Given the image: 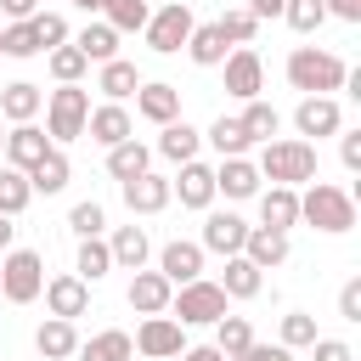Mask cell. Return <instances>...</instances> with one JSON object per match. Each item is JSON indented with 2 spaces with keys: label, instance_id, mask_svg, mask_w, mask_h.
<instances>
[{
  "label": "cell",
  "instance_id": "1",
  "mask_svg": "<svg viewBox=\"0 0 361 361\" xmlns=\"http://www.w3.org/2000/svg\"><path fill=\"white\" fill-rule=\"evenodd\" d=\"M259 180H271V186H305V180H316V141H282V135H271V141H259Z\"/></svg>",
  "mask_w": 361,
  "mask_h": 361
},
{
  "label": "cell",
  "instance_id": "2",
  "mask_svg": "<svg viewBox=\"0 0 361 361\" xmlns=\"http://www.w3.org/2000/svg\"><path fill=\"white\" fill-rule=\"evenodd\" d=\"M299 220H305L310 231L338 237V231L355 226V197H350L344 186H333V180H305V192H299Z\"/></svg>",
  "mask_w": 361,
  "mask_h": 361
},
{
  "label": "cell",
  "instance_id": "3",
  "mask_svg": "<svg viewBox=\"0 0 361 361\" xmlns=\"http://www.w3.org/2000/svg\"><path fill=\"white\" fill-rule=\"evenodd\" d=\"M344 56H333V51H316V45H293L288 51V85L293 90H305V96H333L338 85H344Z\"/></svg>",
  "mask_w": 361,
  "mask_h": 361
},
{
  "label": "cell",
  "instance_id": "4",
  "mask_svg": "<svg viewBox=\"0 0 361 361\" xmlns=\"http://www.w3.org/2000/svg\"><path fill=\"white\" fill-rule=\"evenodd\" d=\"M226 288L220 282H203V276H192V282H180L175 293H169V316L180 322V327H214L220 316H226Z\"/></svg>",
  "mask_w": 361,
  "mask_h": 361
},
{
  "label": "cell",
  "instance_id": "5",
  "mask_svg": "<svg viewBox=\"0 0 361 361\" xmlns=\"http://www.w3.org/2000/svg\"><path fill=\"white\" fill-rule=\"evenodd\" d=\"M85 118H90V90H79V85H56V90L45 96V135H51L56 147L79 141V135H85Z\"/></svg>",
  "mask_w": 361,
  "mask_h": 361
},
{
  "label": "cell",
  "instance_id": "6",
  "mask_svg": "<svg viewBox=\"0 0 361 361\" xmlns=\"http://www.w3.org/2000/svg\"><path fill=\"white\" fill-rule=\"evenodd\" d=\"M39 288H45V259L34 248H6L0 254V293L11 305H34Z\"/></svg>",
  "mask_w": 361,
  "mask_h": 361
},
{
  "label": "cell",
  "instance_id": "7",
  "mask_svg": "<svg viewBox=\"0 0 361 361\" xmlns=\"http://www.w3.org/2000/svg\"><path fill=\"white\" fill-rule=\"evenodd\" d=\"M192 23H197V17H192V6H186V0H169V6H158V11L147 17V28H141V34H147V45H152L158 56H175V51L186 45Z\"/></svg>",
  "mask_w": 361,
  "mask_h": 361
},
{
  "label": "cell",
  "instance_id": "8",
  "mask_svg": "<svg viewBox=\"0 0 361 361\" xmlns=\"http://www.w3.org/2000/svg\"><path fill=\"white\" fill-rule=\"evenodd\" d=\"M135 350H141L147 361H175V355L186 350V327H180L169 310H158V316H147V322L135 327Z\"/></svg>",
  "mask_w": 361,
  "mask_h": 361
},
{
  "label": "cell",
  "instance_id": "9",
  "mask_svg": "<svg viewBox=\"0 0 361 361\" xmlns=\"http://www.w3.org/2000/svg\"><path fill=\"white\" fill-rule=\"evenodd\" d=\"M226 96H237V102H254L259 90H265V62H259V51H248V45H237V51H226Z\"/></svg>",
  "mask_w": 361,
  "mask_h": 361
},
{
  "label": "cell",
  "instance_id": "10",
  "mask_svg": "<svg viewBox=\"0 0 361 361\" xmlns=\"http://www.w3.org/2000/svg\"><path fill=\"white\" fill-rule=\"evenodd\" d=\"M293 130H299V141H322V135H338L344 130V113H338L333 96H305L293 107Z\"/></svg>",
  "mask_w": 361,
  "mask_h": 361
},
{
  "label": "cell",
  "instance_id": "11",
  "mask_svg": "<svg viewBox=\"0 0 361 361\" xmlns=\"http://www.w3.org/2000/svg\"><path fill=\"white\" fill-rule=\"evenodd\" d=\"M51 147H56V141L28 118V124H11V130H6V147H0V152H6V164H11V169H23V175H28Z\"/></svg>",
  "mask_w": 361,
  "mask_h": 361
},
{
  "label": "cell",
  "instance_id": "12",
  "mask_svg": "<svg viewBox=\"0 0 361 361\" xmlns=\"http://www.w3.org/2000/svg\"><path fill=\"white\" fill-rule=\"evenodd\" d=\"M85 135H90L96 147H118V141H130V135H135V118H130V107H124V102H102V107H90Z\"/></svg>",
  "mask_w": 361,
  "mask_h": 361
},
{
  "label": "cell",
  "instance_id": "13",
  "mask_svg": "<svg viewBox=\"0 0 361 361\" xmlns=\"http://www.w3.org/2000/svg\"><path fill=\"white\" fill-rule=\"evenodd\" d=\"M243 237H248V220L231 214V209H209L203 220V254H243Z\"/></svg>",
  "mask_w": 361,
  "mask_h": 361
},
{
  "label": "cell",
  "instance_id": "14",
  "mask_svg": "<svg viewBox=\"0 0 361 361\" xmlns=\"http://www.w3.org/2000/svg\"><path fill=\"white\" fill-rule=\"evenodd\" d=\"M169 197H180V209H209L214 203V169L197 164V158H186L180 175L169 180Z\"/></svg>",
  "mask_w": 361,
  "mask_h": 361
},
{
  "label": "cell",
  "instance_id": "15",
  "mask_svg": "<svg viewBox=\"0 0 361 361\" xmlns=\"http://www.w3.org/2000/svg\"><path fill=\"white\" fill-rule=\"evenodd\" d=\"M135 113H141L147 124H169V118H180V90L164 85V79H141V90H135Z\"/></svg>",
  "mask_w": 361,
  "mask_h": 361
},
{
  "label": "cell",
  "instance_id": "16",
  "mask_svg": "<svg viewBox=\"0 0 361 361\" xmlns=\"http://www.w3.org/2000/svg\"><path fill=\"white\" fill-rule=\"evenodd\" d=\"M254 197H259V226H271V231H293L299 226V186H265Z\"/></svg>",
  "mask_w": 361,
  "mask_h": 361
},
{
  "label": "cell",
  "instance_id": "17",
  "mask_svg": "<svg viewBox=\"0 0 361 361\" xmlns=\"http://www.w3.org/2000/svg\"><path fill=\"white\" fill-rule=\"evenodd\" d=\"M169 293H175V282H169L164 271H135V276H130V310H135V316L169 310Z\"/></svg>",
  "mask_w": 361,
  "mask_h": 361
},
{
  "label": "cell",
  "instance_id": "18",
  "mask_svg": "<svg viewBox=\"0 0 361 361\" xmlns=\"http://www.w3.org/2000/svg\"><path fill=\"white\" fill-rule=\"evenodd\" d=\"M214 192H226L231 203L254 197V192H259V169H254V158H248V152H243V158H220V169H214Z\"/></svg>",
  "mask_w": 361,
  "mask_h": 361
},
{
  "label": "cell",
  "instance_id": "19",
  "mask_svg": "<svg viewBox=\"0 0 361 361\" xmlns=\"http://www.w3.org/2000/svg\"><path fill=\"white\" fill-rule=\"evenodd\" d=\"M39 293H45V305H51V316H68V322H73V316L90 310V282H79V276H51Z\"/></svg>",
  "mask_w": 361,
  "mask_h": 361
},
{
  "label": "cell",
  "instance_id": "20",
  "mask_svg": "<svg viewBox=\"0 0 361 361\" xmlns=\"http://www.w3.org/2000/svg\"><path fill=\"white\" fill-rule=\"evenodd\" d=\"M124 186V203H130V214H158V209H169V180L164 175H135V180H118Z\"/></svg>",
  "mask_w": 361,
  "mask_h": 361
},
{
  "label": "cell",
  "instance_id": "21",
  "mask_svg": "<svg viewBox=\"0 0 361 361\" xmlns=\"http://www.w3.org/2000/svg\"><path fill=\"white\" fill-rule=\"evenodd\" d=\"M158 271L180 288V282H192V276H203V243H164V254H158Z\"/></svg>",
  "mask_w": 361,
  "mask_h": 361
},
{
  "label": "cell",
  "instance_id": "22",
  "mask_svg": "<svg viewBox=\"0 0 361 361\" xmlns=\"http://www.w3.org/2000/svg\"><path fill=\"white\" fill-rule=\"evenodd\" d=\"M34 350H39V361H68V355L79 350V327H73L68 316H51V322H39V333H34Z\"/></svg>",
  "mask_w": 361,
  "mask_h": 361
},
{
  "label": "cell",
  "instance_id": "23",
  "mask_svg": "<svg viewBox=\"0 0 361 361\" xmlns=\"http://www.w3.org/2000/svg\"><path fill=\"white\" fill-rule=\"evenodd\" d=\"M79 361H135V338L124 333V327H107V333H90V338H79V350H73Z\"/></svg>",
  "mask_w": 361,
  "mask_h": 361
},
{
  "label": "cell",
  "instance_id": "24",
  "mask_svg": "<svg viewBox=\"0 0 361 361\" xmlns=\"http://www.w3.org/2000/svg\"><path fill=\"white\" fill-rule=\"evenodd\" d=\"M39 107H45V90L28 85V79H17V85L0 90V118L6 124H28V118H39Z\"/></svg>",
  "mask_w": 361,
  "mask_h": 361
},
{
  "label": "cell",
  "instance_id": "25",
  "mask_svg": "<svg viewBox=\"0 0 361 361\" xmlns=\"http://www.w3.org/2000/svg\"><path fill=\"white\" fill-rule=\"evenodd\" d=\"M243 254H248L259 271H276V265L288 259V231H271V226H248V237H243Z\"/></svg>",
  "mask_w": 361,
  "mask_h": 361
},
{
  "label": "cell",
  "instance_id": "26",
  "mask_svg": "<svg viewBox=\"0 0 361 361\" xmlns=\"http://www.w3.org/2000/svg\"><path fill=\"white\" fill-rule=\"evenodd\" d=\"M186 56H192L197 68H220V62H226V34H220V23H192Z\"/></svg>",
  "mask_w": 361,
  "mask_h": 361
},
{
  "label": "cell",
  "instance_id": "27",
  "mask_svg": "<svg viewBox=\"0 0 361 361\" xmlns=\"http://www.w3.org/2000/svg\"><path fill=\"white\" fill-rule=\"evenodd\" d=\"M107 248H113V265H118V271H141L147 254H152V243H147L141 226H118V231L107 237Z\"/></svg>",
  "mask_w": 361,
  "mask_h": 361
},
{
  "label": "cell",
  "instance_id": "28",
  "mask_svg": "<svg viewBox=\"0 0 361 361\" xmlns=\"http://www.w3.org/2000/svg\"><path fill=\"white\" fill-rule=\"evenodd\" d=\"M220 288H226V299H254V293L265 288V271H259L248 254H231V259H226V276H220Z\"/></svg>",
  "mask_w": 361,
  "mask_h": 361
},
{
  "label": "cell",
  "instance_id": "29",
  "mask_svg": "<svg viewBox=\"0 0 361 361\" xmlns=\"http://www.w3.org/2000/svg\"><path fill=\"white\" fill-rule=\"evenodd\" d=\"M96 90H102L107 102H124V96H135V90H141V73H135V62H124V56L102 62V73H96Z\"/></svg>",
  "mask_w": 361,
  "mask_h": 361
},
{
  "label": "cell",
  "instance_id": "30",
  "mask_svg": "<svg viewBox=\"0 0 361 361\" xmlns=\"http://www.w3.org/2000/svg\"><path fill=\"white\" fill-rule=\"evenodd\" d=\"M164 135H158V152L169 158V164H186V158H197V147H203V135L186 124V118H169V124H158Z\"/></svg>",
  "mask_w": 361,
  "mask_h": 361
},
{
  "label": "cell",
  "instance_id": "31",
  "mask_svg": "<svg viewBox=\"0 0 361 361\" xmlns=\"http://www.w3.org/2000/svg\"><path fill=\"white\" fill-rule=\"evenodd\" d=\"M152 169V152L130 135V141H118V147H107V175L113 180H135V175H147Z\"/></svg>",
  "mask_w": 361,
  "mask_h": 361
},
{
  "label": "cell",
  "instance_id": "32",
  "mask_svg": "<svg viewBox=\"0 0 361 361\" xmlns=\"http://www.w3.org/2000/svg\"><path fill=\"white\" fill-rule=\"evenodd\" d=\"M68 180H73V164H68V152H62V147H51V152L28 169V186H34V192H45V197H51V192H62Z\"/></svg>",
  "mask_w": 361,
  "mask_h": 361
},
{
  "label": "cell",
  "instance_id": "33",
  "mask_svg": "<svg viewBox=\"0 0 361 361\" xmlns=\"http://www.w3.org/2000/svg\"><path fill=\"white\" fill-rule=\"evenodd\" d=\"M73 45L85 51V62H113V56H118V28H113V23H85Z\"/></svg>",
  "mask_w": 361,
  "mask_h": 361
},
{
  "label": "cell",
  "instance_id": "34",
  "mask_svg": "<svg viewBox=\"0 0 361 361\" xmlns=\"http://www.w3.org/2000/svg\"><path fill=\"white\" fill-rule=\"evenodd\" d=\"M237 124H243V135H248V141H271V135L282 130V113H276L271 102H259V96H254V102H243Z\"/></svg>",
  "mask_w": 361,
  "mask_h": 361
},
{
  "label": "cell",
  "instance_id": "35",
  "mask_svg": "<svg viewBox=\"0 0 361 361\" xmlns=\"http://www.w3.org/2000/svg\"><path fill=\"white\" fill-rule=\"evenodd\" d=\"M113 271V248L102 243V237H79V265H73V276L79 282H102Z\"/></svg>",
  "mask_w": 361,
  "mask_h": 361
},
{
  "label": "cell",
  "instance_id": "36",
  "mask_svg": "<svg viewBox=\"0 0 361 361\" xmlns=\"http://www.w3.org/2000/svg\"><path fill=\"white\" fill-rule=\"evenodd\" d=\"M203 141H209V147H214L220 158H243V152L254 147V141L243 135V124H237V118H226V113H220V118L209 124V135H203Z\"/></svg>",
  "mask_w": 361,
  "mask_h": 361
},
{
  "label": "cell",
  "instance_id": "37",
  "mask_svg": "<svg viewBox=\"0 0 361 361\" xmlns=\"http://www.w3.org/2000/svg\"><path fill=\"white\" fill-rule=\"evenodd\" d=\"M147 17H152V6H147V0H102V23H113L118 34L147 28Z\"/></svg>",
  "mask_w": 361,
  "mask_h": 361
},
{
  "label": "cell",
  "instance_id": "38",
  "mask_svg": "<svg viewBox=\"0 0 361 361\" xmlns=\"http://www.w3.org/2000/svg\"><path fill=\"white\" fill-rule=\"evenodd\" d=\"M28 203H34V186H28V175L6 164V169H0V214H11V220H17Z\"/></svg>",
  "mask_w": 361,
  "mask_h": 361
},
{
  "label": "cell",
  "instance_id": "39",
  "mask_svg": "<svg viewBox=\"0 0 361 361\" xmlns=\"http://www.w3.org/2000/svg\"><path fill=\"white\" fill-rule=\"evenodd\" d=\"M45 62H51V79H56V85H79V79H85V68H90L79 45H51V51H45Z\"/></svg>",
  "mask_w": 361,
  "mask_h": 361
},
{
  "label": "cell",
  "instance_id": "40",
  "mask_svg": "<svg viewBox=\"0 0 361 361\" xmlns=\"http://www.w3.org/2000/svg\"><path fill=\"white\" fill-rule=\"evenodd\" d=\"M243 344H254V327H248V316H231V310H226V316L214 322V350H220V355H237Z\"/></svg>",
  "mask_w": 361,
  "mask_h": 361
},
{
  "label": "cell",
  "instance_id": "41",
  "mask_svg": "<svg viewBox=\"0 0 361 361\" xmlns=\"http://www.w3.org/2000/svg\"><path fill=\"white\" fill-rule=\"evenodd\" d=\"M282 17H288L293 34H316V28L327 23V6H322V0H282Z\"/></svg>",
  "mask_w": 361,
  "mask_h": 361
},
{
  "label": "cell",
  "instance_id": "42",
  "mask_svg": "<svg viewBox=\"0 0 361 361\" xmlns=\"http://www.w3.org/2000/svg\"><path fill=\"white\" fill-rule=\"evenodd\" d=\"M28 28H34L39 51H51V45H68V17H62V11H34V17H28Z\"/></svg>",
  "mask_w": 361,
  "mask_h": 361
},
{
  "label": "cell",
  "instance_id": "43",
  "mask_svg": "<svg viewBox=\"0 0 361 361\" xmlns=\"http://www.w3.org/2000/svg\"><path fill=\"white\" fill-rule=\"evenodd\" d=\"M0 56H17V62H23V56H39L34 28H28V23H6V28H0Z\"/></svg>",
  "mask_w": 361,
  "mask_h": 361
},
{
  "label": "cell",
  "instance_id": "44",
  "mask_svg": "<svg viewBox=\"0 0 361 361\" xmlns=\"http://www.w3.org/2000/svg\"><path fill=\"white\" fill-rule=\"evenodd\" d=\"M102 226H107V214H102L96 197H85V203L68 209V231H73V237H102Z\"/></svg>",
  "mask_w": 361,
  "mask_h": 361
},
{
  "label": "cell",
  "instance_id": "45",
  "mask_svg": "<svg viewBox=\"0 0 361 361\" xmlns=\"http://www.w3.org/2000/svg\"><path fill=\"white\" fill-rule=\"evenodd\" d=\"M310 338H316V316H305V310H288V316H282V333H276V344H288V350H310Z\"/></svg>",
  "mask_w": 361,
  "mask_h": 361
},
{
  "label": "cell",
  "instance_id": "46",
  "mask_svg": "<svg viewBox=\"0 0 361 361\" xmlns=\"http://www.w3.org/2000/svg\"><path fill=\"white\" fill-rule=\"evenodd\" d=\"M254 28H259V23H254V11H248V6H237V11H226V17H220L226 45H248V39H254Z\"/></svg>",
  "mask_w": 361,
  "mask_h": 361
},
{
  "label": "cell",
  "instance_id": "47",
  "mask_svg": "<svg viewBox=\"0 0 361 361\" xmlns=\"http://www.w3.org/2000/svg\"><path fill=\"white\" fill-rule=\"evenodd\" d=\"M226 361H293V350H288V344H259V338H254V344H243V350L226 355Z\"/></svg>",
  "mask_w": 361,
  "mask_h": 361
},
{
  "label": "cell",
  "instance_id": "48",
  "mask_svg": "<svg viewBox=\"0 0 361 361\" xmlns=\"http://www.w3.org/2000/svg\"><path fill=\"white\" fill-rule=\"evenodd\" d=\"M310 355H316V361H355V350H350L344 338H322V333L310 338Z\"/></svg>",
  "mask_w": 361,
  "mask_h": 361
},
{
  "label": "cell",
  "instance_id": "49",
  "mask_svg": "<svg viewBox=\"0 0 361 361\" xmlns=\"http://www.w3.org/2000/svg\"><path fill=\"white\" fill-rule=\"evenodd\" d=\"M338 316H344V322H361V276H350V282L338 288Z\"/></svg>",
  "mask_w": 361,
  "mask_h": 361
},
{
  "label": "cell",
  "instance_id": "50",
  "mask_svg": "<svg viewBox=\"0 0 361 361\" xmlns=\"http://www.w3.org/2000/svg\"><path fill=\"white\" fill-rule=\"evenodd\" d=\"M338 158H344V169H361V130L338 135Z\"/></svg>",
  "mask_w": 361,
  "mask_h": 361
},
{
  "label": "cell",
  "instance_id": "51",
  "mask_svg": "<svg viewBox=\"0 0 361 361\" xmlns=\"http://www.w3.org/2000/svg\"><path fill=\"white\" fill-rule=\"evenodd\" d=\"M327 6V17H338V23H361V0H322Z\"/></svg>",
  "mask_w": 361,
  "mask_h": 361
},
{
  "label": "cell",
  "instance_id": "52",
  "mask_svg": "<svg viewBox=\"0 0 361 361\" xmlns=\"http://www.w3.org/2000/svg\"><path fill=\"white\" fill-rule=\"evenodd\" d=\"M0 11H6L11 23H28V17L39 11V0H0Z\"/></svg>",
  "mask_w": 361,
  "mask_h": 361
},
{
  "label": "cell",
  "instance_id": "53",
  "mask_svg": "<svg viewBox=\"0 0 361 361\" xmlns=\"http://www.w3.org/2000/svg\"><path fill=\"white\" fill-rule=\"evenodd\" d=\"M248 11H254V23H271V17H282V0H248Z\"/></svg>",
  "mask_w": 361,
  "mask_h": 361
},
{
  "label": "cell",
  "instance_id": "54",
  "mask_svg": "<svg viewBox=\"0 0 361 361\" xmlns=\"http://www.w3.org/2000/svg\"><path fill=\"white\" fill-rule=\"evenodd\" d=\"M180 361H226V355H220L214 344H186V350H180Z\"/></svg>",
  "mask_w": 361,
  "mask_h": 361
},
{
  "label": "cell",
  "instance_id": "55",
  "mask_svg": "<svg viewBox=\"0 0 361 361\" xmlns=\"http://www.w3.org/2000/svg\"><path fill=\"white\" fill-rule=\"evenodd\" d=\"M11 237H17V226H11V214H0V254L11 248Z\"/></svg>",
  "mask_w": 361,
  "mask_h": 361
},
{
  "label": "cell",
  "instance_id": "56",
  "mask_svg": "<svg viewBox=\"0 0 361 361\" xmlns=\"http://www.w3.org/2000/svg\"><path fill=\"white\" fill-rule=\"evenodd\" d=\"M73 6H85V11H102V0H73Z\"/></svg>",
  "mask_w": 361,
  "mask_h": 361
},
{
  "label": "cell",
  "instance_id": "57",
  "mask_svg": "<svg viewBox=\"0 0 361 361\" xmlns=\"http://www.w3.org/2000/svg\"><path fill=\"white\" fill-rule=\"evenodd\" d=\"M0 147H6V130H0Z\"/></svg>",
  "mask_w": 361,
  "mask_h": 361
}]
</instances>
